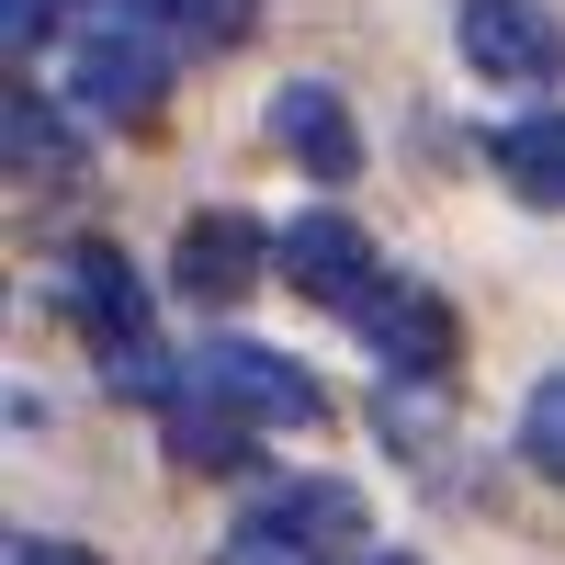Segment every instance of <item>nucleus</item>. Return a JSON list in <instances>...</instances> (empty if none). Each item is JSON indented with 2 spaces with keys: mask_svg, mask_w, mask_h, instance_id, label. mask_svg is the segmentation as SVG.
<instances>
[{
  "mask_svg": "<svg viewBox=\"0 0 565 565\" xmlns=\"http://www.w3.org/2000/svg\"><path fill=\"white\" fill-rule=\"evenodd\" d=\"M373 565H407V554H373Z\"/></svg>",
  "mask_w": 565,
  "mask_h": 565,
  "instance_id": "a211bd4d",
  "label": "nucleus"
},
{
  "mask_svg": "<svg viewBox=\"0 0 565 565\" xmlns=\"http://www.w3.org/2000/svg\"><path fill=\"white\" fill-rule=\"evenodd\" d=\"M521 463L565 487V373H543V385L521 396Z\"/></svg>",
  "mask_w": 565,
  "mask_h": 565,
  "instance_id": "ddd939ff",
  "label": "nucleus"
},
{
  "mask_svg": "<svg viewBox=\"0 0 565 565\" xmlns=\"http://www.w3.org/2000/svg\"><path fill=\"white\" fill-rule=\"evenodd\" d=\"M170 271H181V295H193V306H238L260 271H282V238H260L238 204H215V215L181 226V260H170Z\"/></svg>",
  "mask_w": 565,
  "mask_h": 565,
  "instance_id": "39448f33",
  "label": "nucleus"
},
{
  "mask_svg": "<svg viewBox=\"0 0 565 565\" xmlns=\"http://www.w3.org/2000/svg\"><path fill=\"white\" fill-rule=\"evenodd\" d=\"M260 532L306 543V554H351L362 543V487H340V476H282L260 498Z\"/></svg>",
  "mask_w": 565,
  "mask_h": 565,
  "instance_id": "9d476101",
  "label": "nucleus"
},
{
  "mask_svg": "<svg viewBox=\"0 0 565 565\" xmlns=\"http://www.w3.org/2000/svg\"><path fill=\"white\" fill-rule=\"evenodd\" d=\"M271 148L295 159L306 181H351L362 170V125H351V103L328 79H282L271 90Z\"/></svg>",
  "mask_w": 565,
  "mask_h": 565,
  "instance_id": "1a4fd4ad",
  "label": "nucleus"
},
{
  "mask_svg": "<svg viewBox=\"0 0 565 565\" xmlns=\"http://www.w3.org/2000/svg\"><path fill=\"white\" fill-rule=\"evenodd\" d=\"M12 170H68V136H57V114L34 90H12Z\"/></svg>",
  "mask_w": 565,
  "mask_h": 565,
  "instance_id": "4468645a",
  "label": "nucleus"
},
{
  "mask_svg": "<svg viewBox=\"0 0 565 565\" xmlns=\"http://www.w3.org/2000/svg\"><path fill=\"white\" fill-rule=\"evenodd\" d=\"M193 373H204L238 418H260V430H306V418H317V373L282 362V351H260V340H204Z\"/></svg>",
  "mask_w": 565,
  "mask_h": 565,
  "instance_id": "7ed1b4c3",
  "label": "nucleus"
},
{
  "mask_svg": "<svg viewBox=\"0 0 565 565\" xmlns=\"http://www.w3.org/2000/svg\"><path fill=\"white\" fill-rule=\"evenodd\" d=\"M215 565H317V554H306V543H282V532H260V521H249V532H226V554H215Z\"/></svg>",
  "mask_w": 565,
  "mask_h": 565,
  "instance_id": "2eb2a0df",
  "label": "nucleus"
},
{
  "mask_svg": "<svg viewBox=\"0 0 565 565\" xmlns=\"http://www.w3.org/2000/svg\"><path fill=\"white\" fill-rule=\"evenodd\" d=\"M463 68L543 90V79H565V23L543 0H463Z\"/></svg>",
  "mask_w": 565,
  "mask_h": 565,
  "instance_id": "20e7f679",
  "label": "nucleus"
},
{
  "mask_svg": "<svg viewBox=\"0 0 565 565\" xmlns=\"http://www.w3.org/2000/svg\"><path fill=\"white\" fill-rule=\"evenodd\" d=\"M170 57H181V45L159 34V12H90L68 79H79V103L103 114V125H148L170 103Z\"/></svg>",
  "mask_w": 565,
  "mask_h": 565,
  "instance_id": "f03ea898",
  "label": "nucleus"
},
{
  "mask_svg": "<svg viewBox=\"0 0 565 565\" xmlns=\"http://www.w3.org/2000/svg\"><path fill=\"white\" fill-rule=\"evenodd\" d=\"M159 430H170V463H193V476H249L260 463V418H238L204 373H170Z\"/></svg>",
  "mask_w": 565,
  "mask_h": 565,
  "instance_id": "0eeeda50",
  "label": "nucleus"
},
{
  "mask_svg": "<svg viewBox=\"0 0 565 565\" xmlns=\"http://www.w3.org/2000/svg\"><path fill=\"white\" fill-rule=\"evenodd\" d=\"M12 565H103V554H79V543H12Z\"/></svg>",
  "mask_w": 565,
  "mask_h": 565,
  "instance_id": "f3484780",
  "label": "nucleus"
},
{
  "mask_svg": "<svg viewBox=\"0 0 565 565\" xmlns=\"http://www.w3.org/2000/svg\"><path fill=\"white\" fill-rule=\"evenodd\" d=\"M282 282H295L306 306L362 317V295H373L385 271H373V238H362L351 215H295V226H282Z\"/></svg>",
  "mask_w": 565,
  "mask_h": 565,
  "instance_id": "423d86ee",
  "label": "nucleus"
},
{
  "mask_svg": "<svg viewBox=\"0 0 565 565\" xmlns=\"http://www.w3.org/2000/svg\"><path fill=\"white\" fill-rule=\"evenodd\" d=\"M57 295H68V317H79V340L103 351V373L125 396H170V362H159V340H148V282H136V260L114 249V238H79L68 249V271H57Z\"/></svg>",
  "mask_w": 565,
  "mask_h": 565,
  "instance_id": "f257e3e1",
  "label": "nucleus"
},
{
  "mask_svg": "<svg viewBox=\"0 0 565 565\" xmlns=\"http://www.w3.org/2000/svg\"><path fill=\"white\" fill-rule=\"evenodd\" d=\"M351 328L373 340V362H385V373H452V340H463L430 282H373Z\"/></svg>",
  "mask_w": 565,
  "mask_h": 565,
  "instance_id": "6e6552de",
  "label": "nucleus"
},
{
  "mask_svg": "<svg viewBox=\"0 0 565 565\" xmlns=\"http://www.w3.org/2000/svg\"><path fill=\"white\" fill-rule=\"evenodd\" d=\"M498 170L521 204H565V114H521L498 125Z\"/></svg>",
  "mask_w": 565,
  "mask_h": 565,
  "instance_id": "9b49d317",
  "label": "nucleus"
},
{
  "mask_svg": "<svg viewBox=\"0 0 565 565\" xmlns=\"http://www.w3.org/2000/svg\"><path fill=\"white\" fill-rule=\"evenodd\" d=\"M249 23H260V0H159V34L193 45V57H215V45H249Z\"/></svg>",
  "mask_w": 565,
  "mask_h": 565,
  "instance_id": "f8f14e48",
  "label": "nucleus"
},
{
  "mask_svg": "<svg viewBox=\"0 0 565 565\" xmlns=\"http://www.w3.org/2000/svg\"><path fill=\"white\" fill-rule=\"evenodd\" d=\"M45 12H57V0H0V23H12V57H34V34H45Z\"/></svg>",
  "mask_w": 565,
  "mask_h": 565,
  "instance_id": "dca6fc26",
  "label": "nucleus"
}]
</instances>
